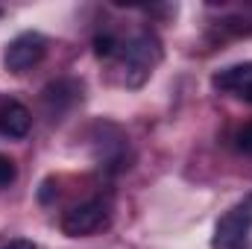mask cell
<instances>
[{
  "label": "cell",
  "mask_w": 252,
  "mask_h": 249,
  "mask_svg": "<svg viewBox=\"0 0 252 249\" xmlns=\"http://www.w3.org/2000/svg\"><path fill=\"white\" fill-rule=\"evenodd\" d=\"M0 249H38L32 241H24V238H18V241H9L6 247H0Z\"/></svg>",
  "instance_id": "11"
},
{
  "label": "cell",
  "mask_w": 252,
  "mask_h": 249,
  "mask_svg": "<svg viewBox=\"0 0 252 249\" xmlns=\"http://www.w3.org/2000/svg\"><path fill=\"white\" fill-rule=\"evenodd\" d=\"M79 97V85L73 79H56L44 88V106L50 109V115H62L64 109H70Z\"/></svg>",
  "instance_id": "7"
},
{
  "label": "cell",
  "mask_w": 252,
  "mask_h": 249,
  "mask_svg": "<svg viewBox=\"0 0 252 249\" xmlns=\"http://www.w3.org/2000/svg\"><path fill=\"white\" fill-rule=\"evenodd\" d=\"M15 179H18V167H15V161H12L9 156L0 153V187H9Z\"/></svg>",
  "instance_id": "9"
},
{
  "label": "cell",
  "mask_w": 252,
  "mask_h": 249,
  "mask_svg": "<svg viewBox=\"0 0 252 249\" xmlns=\"http://www.w3.org/2000/svg\"><path fill=\"white\" fill-rule=\"evenodd\" d=\"M238 150L252 156V124H247L241 132H238Z\"/></svg>",
  "instance_id": "10"
},
{
  "label": "cell",
  "mask_w": 252,
  "mask_h": 249,
  "mask_svg": "<svg viewBox=\"0 0 252 249\" xmlns=\"http://www.w3.org/2000/svg\"><path fill=\"white\" fill-rule=\"evenodd\" d=\"M30 126H32V115H30V109H27L24 103L9 100V103L0 109V132H3L6 138H27Z\"/></svg>",
  "instance_id": "6"
},
{
  "label": "cell",
  "mask_w": 252,
  "mask_h": 249,
  "mask_svg": "<svg viewBox=\"0 0 252 249\" xmlns=\"http://www.w3.org/2000/svg\"><path fill=\"white\" fill-rule=\"evenodd\" d=\"M94 53H97L100 59L121 56V41H118L115 35H109V32H100V35H94Z\"/></svg>",
  "instance_id": "8"
},
{
  "label": "cell",
  "mask_w": 252,
  "mask_h": 249,
  "mask_svg": "<svg viewBox=\"0 0 252 249\" xmlns=\"http://www.w3.org/2000/svg\"><path fill=\"white\" fill-rule=\"evenodd\" d=\"M211 85L220 94H232L244 103H252V62L229 64L211 76Z\"/></svg>",
  "instance_id": "5"
},
{
  "label": "cell",
  "mask_w": 252,
  "mask_h": 249,
  "mask_svg": "<svg viewBox=\"0 0 252 249\" xmlns=\"http://www.w3.org/2000/svg\"><path fill=\"white\" fill-rule=\"evenodd\" d=\"M109 217L112 214H109V205L103 199H88V202L73 205L62 217V232L67 238H88V235L106 229Z\"/></svg>",
  "instance_id": "2"
},
{
  "label": "cell",
  "mask_w": 252,
  "mask_h": 249,
  "mask_svg": "<svg viewBox=\"0 0 252 249\" xmlns=\"http://www.w3.org/2000/svg\"><path fill=\"white\" fill-rule=\"evenodd\" d=\"M121 59H124L126 70H138V82H144L153 67L161 59V47H158V38L150 35V32H141L135 35L129 44H121Z\"/></svg>",
  "instance_id": "4"
},
{
  "label": "cell",
  "mask_w": 252,
  "mask_h": 249,
  "mask_svg": "<svg viewBox=\"0 0 252 249\" xmlns=\"http://www.w3.org/2000/svg\"><path fill=\"white\" fill-rule=\"evenodd\" d=\"M41 202H50V196H53V179H44V185H41Z\"/></svg>",
  "instance_id": "12"
},
{
  "label": "cell",
  "mask_w": 252,
  "mask_h": 249,
  "mask_svg": "<svg viewBox=\"0 0 252 249\" xmlns=\"http://www.w3.org/2000/svg\"><path fill=\"white\" fill-rule=\"evenodd\" d=\"M252 232V193L235 202L214 226L211 249H247Z\"/></svg>",
  "instance_id": "1"
},
{
  "label": "cell",
  "mask_w": 252,
  "mask_h": 249,
  "mask_svg": "<svg viewBox=\"0 0 252 249\" xmlns=\"http://www.w3.org/2000/svg\"><path fill=\"white\" fill-rule=\"evenodd\" d=\"M44 53H47V41L38 32H21L6 44L3 64L9 73H27L30 67H35L44 59Z\"/></svg>",
  "instance_id": "3"
}]
</instances>
